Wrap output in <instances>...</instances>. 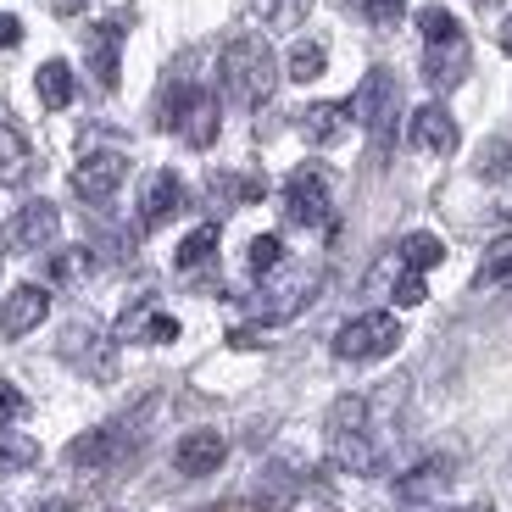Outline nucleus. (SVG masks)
<instances>
[{
  "mask_svg": "<svg viewBox=\"0 0 512 512\" xmlns=\"http://www.w3.org/2000/svg\"><path fill=\"white\" fill-rule=\"evenodd\" d=\"M273 78H279V62H273V45L262 34H234L218 56V84L234 106H262L273 95Z\"/></svg>",
  "mask_w": 512,
  "mask_h": 512,
  "instance_id": "f257e3e1",
  "label": "nucleus"
},
{
  "mask_svg": "<svg viewBox=\"0 0 512 512\" xmlns=\"http://www.w3.org/2000/svg\"><path fill=\"white\" fill-rule=\"evenodd\" d=\"M329 457L334 468H346V474H379L384 468V451L379 440H373V401L368 396H340L329 412Z\"/></svg>",
  "mask_w": 512,
  "mask_h": 512,
  "instance_id": "f03ea898",
  "label": "nucleus"
},
{
  "mask_svg": "<svg viewBox=\"0 0 512 512\" xmlns=\"http://www.w3.org/2000/svg\"><path fill=\"white\" fill-rule=\"evenodd\" d=\"M418 28H423V78H429L435 95H451L468 78V39H462L457 17L440 12V6H423Z\"/></svg>",
  "mask_w": 512,
  "mask_h": 512,
  "instance_id": "7ed1b4c3",
  "label": "nucleus"
},
{
  "mask_svg": "<svg viewBox=\"0 0 512 512\" xmlns=\"http://www.w3.org/2000/svg\"><path fill=\"white\" fill-rule=\"evenodd\" d=\"M346 112H351V123H357V128H368V134H373V145H390V128H396V112H401L396 73H384V67L362 73V84L351 90Z\"/></svg>",
  "mask_w": 512,
  "mask_h": 512,
  "instance_id": "20e7f679",
  "label": "nucleus"
},
{
  "mask_svg": "<svg viewBox=\"0 0 512 512\" xmlns=\"http://www.w3.org/2000/svg\"><path fill=\"white\" fill-rule=\"evenodd\" d=\"M284 223H295V229H334V201H329L323 167L307 162L284 179Z\"/></svg>",
  "mask_w": 512,
  "mask_h": 512,
  "instance_id": "39448f33",
  "label": "nucleus"
},
{
  "mask_svg": "<svg viewBox=\"0 0 512 512\" xmlns=\"http://www.w3.org/2000/svg\"><path fill=\"white\" fill-rule=\"evenodd\" d=\"M401 346V323L390 312H362V318L340 323L334 334V357L340 362H379Z\"/></svg>",
  "mask_w": 512,
  "mask_h": 512,
  "instance_id": "423d86ee",
  "label": "nucleus"
},
{
  "mask_svg": "<svg viewBox=\"0 0 512 512\" xmlns=\"http://www.w3.org/2000/svg\"><path fill=\"white\" fill-rule=\"evenodd\" d=\"M162 123H167V128H179V134L195 145V151H206V145L218 140V95L201 90V84H179V90L167 95Z\"/></svg>",
  "mask_w": 512,
  "mask_h": 512,
  "instance_id": "0eeeda50",
  "label": "nucleus"
},
{
  "mask_svg": "<svg viewBox=\"0 0 512 512\" xmlns=\"http://www.w3.org/2000/svg\"><path fill=\"white\" fill-rule=\"evenodd\" d=\"M123 179H128V156H123V151H90L84 162L73 167V190L84 195L90 206L112 201Z\"/></svg>",
  "mask_w": 512,
  "mask_h": 512,
  "instance_id": "6e6552de",
  "label": "nucleus"
},
{
  "mask_svg": "<svg viewBox=\"0 0 512 512\" xmlns=\"http://www.w3.org/2000/svg\"><path fill=\"white\" fill-rule=\"evenodd\" d=\"M123 17H112V23H95L84 28V56H90V73L101 90H117V73H123Z\"/></svg>",
  "mask_w": 512,
  "mask_h": 512,
  "instance_id": "1a4fd4ad",
  "label": "nucleus"
},
{
  "mask_svg": "<svg viewBox=\"0 0 512 512\" xmlns=\"http://www.w3.org/2000/svg\"><path fill=\"white\" fill-rule=\"evenodd\" d=\"M51 312V290L45 284H17L6 301H0V340H23L28 329H39Z\"/></svg>",
  "mask_w": 512,
  "mask_h": 512,
  "instance_id": "9d476101",
  "label": "nucleus"
},
{
  "mask_svg": "<svg viewBox=\"0 0 512 512\" xmlns=\"http://www.w3.org/2000/svg\"><path fill=\"white\" fill-rule=\"evenodd\" d=\"M223 457H229V440L218 435V429H190V435L173 446V468H179L184 479H206L218 474Z\"/></svg>",
  "mask_w": 512,
  "mask_h": 512,
  "instance_id": "9b49d317",
  "label": "nucleus"
},
{
  "mask_svg": "<svg viewBox=\"0 0 512 512\" xmlns=\"http://www.w3.org/2000/svg\"><path fill=\"white\" fill-rule=\"evenodd\" d=\"M56 229H62V212H56L51 201H28L23 212L6 223V245H12V251H45V245L56 240Z\"/></svg>",
  "mask_w": 512,
  "mask_h": 512,
  "instance_id": "f8f14e48",
  "label": "nucleus"
},
{
  "mask_svg": "<svg viewBox=\"0 0 512 512\" xmlns=\"http://www.w3.org/2000/svg\"><path fill=\"white\" fill-rule=\"evenodd\" d=\"M62 357H67V362H78L84 373H95V379H112V373H117L112 340H106L101 329H90V323H73V329H67Z\"/></svg>",
  "mask_w": 512,
  "mask_h": 512,
  "instance_id": "ddd939ff",
  "label": "nucleus"
},
{
  "mask_svg": "<svg viewBox=\"0 0 512 512\" xmlns=\"http://www.w3.org/2000/svg\"><path fill=\"white\" fill-rule=\"evenodd\" d=\"M173 212H184V184H179V173L156 167L151 179H145V190H140V229H145V234L162 229Z\"/></svg>",
  "mask_w": 512,
  "mask_h": 512,
  "instance_id": "4468645a",
  "label": "nucleus"
},
{
  "mask_svg": "<svg viewBox=\"0 0 512 512\" xmlns=\"http://www.w3.org/2000/svg\"><path fill=\"white\" fill-rule=\"evenodd\" d=\"M123 446H128L123 423H106V429H90V435H78L73 446H67V462H73V468H84V474H101L106 462L123 457Z\"/></svg>",
  "mask_w": 512,
  "mask_h": 512,
  "instance_id": "2eb2a0df",
  "label": "nucleus"
},
{
  "mask_svg": "<svg viewBox=\"0 0 512 512\" xmlns=\"http://www.w3.org/2000/svg\"><path fill=\"white\" fill-rule=\"evenodd\" d=\"M412 145L429 151V156H451L457 151V117H451L440 101L418 106V112H412Z\"/></svg>",
  "mask_w": 512,
  "mask_h": 512,
  "instance_id": "dca6fc26",
  "label": "nucleus"
},
{
  "mask_svg": "<svg viewBox=\"0 0 512 512\" xmlns=\"http://www.w3.org/2000/svg\"><path fill=\"white\" fill-rule=\"evenodd\" d=\"M117 340L167 346V340H179V318H167V312L151 307V301H140V307H128V312H123V323H117Z\"/></svg>",
  "mask_w": 512,
  "mask_h": 512,
  "instance_id": "f3484780",
  "label": "nucleus"
},
{
  "mask_svg": "<svg viewBox=\"0 0 512 512\" xmlns=\"http://www.w3.org/2000/svg\"><path fill=\"white\" fill-rule=\"evenodd\" d=\"M346 128H351V112H346V101H318V106H307L301 112V140L307 145H340L346 140Z\"/></svg>",
  "mask_w": 512,
  "mask_h": 512,
  "instance_id": "a211bd4d",
  "label": "nucleus"
},
{
  "mask_svg": "<svg viewBox=\"0 0 512 512\" xmlns=\"http://www.w3.org/2000/svg\"><path fill=\"white\" fill-rule=\"evenodd\" d=\"M34 156H28V140L17 134L12 123H0V184H23Z\"/></svg>",
  "mask_w": 512,
  "mask_h": 512,
  "instance_id": "6ab92c4d",
  "label": "nucleus"
},
{
  "mask_svg": "<svg viewBox=\"0 0 512 512\" xmlns=\"http://www.w3.org/2000/svg\"><path fill=\"white\" fill-rule=\"evenodd\" d=\"M218 256V223H201L195 234H184V245L173 251V268L179 273H195L201 262H212Z\"/></svg>",
  "mask_w": 512,
  "mask_h": 512,
  "instance_id": "aec40b11",
  "label": "nucleus"
},
{
  "mask_svg": "<svg viewBox=\"0 0 512 512\" xmlns=\"http://www.w3.org/2000/svg\"><path fill=\"white\" fill-rule=\"evenodd\" d=\"M34 90H39V101L51 106V112H62V106L73 101V67H67V62H45V67H39V78H34Z\"/></svg>",
  "mask_w": 512,
  "mask_h": 512,
  "instance_id": "412c9836",
  "label": "nucleus"
},
{
  "mask_svg": "<svg viewBox=\"0 0 512 512\" xmlns=\"http://www.w3.org/2000/svg\"><path fill=\"white\" fill-rule=\"evenodd\" d=\"M401 262H407V273L440 268V262H446V240H440V234H407V240H401Z\"/></svg>",
  "mask_w": 512,
  "mask_h": 512,
  "instance_id": "4be33fe9",
  "label": "nucleus"
},
{
  "mask_svg": "<svg viewBox=\"0 0 512 512\" xmlns=\"http://www.w3.org/2000/svg\"><path fill=\"white\" fill-rule=\"evenodd\" d=\"M323 67H329V51H323L318 39H295V45H290V78H295V84L323 78Z\"/></svg>",
  "mask_w": 512,
  "mask_h": 512,
  "instance_id": "5701e85b",
  "label": "nucleus"
},
{
  "mask_svg": "<svg viewBox=\"0 0 512 512\" xmlns=\"http://www.w3.org/2000/svg\"><path fill=\"white\" fill-rule=\"evenodd\" d=\"M34 462H39V440L0 429V474H23V468H34Z\"/></svg>",
  "mask_w": 512,
  "mask_h": 512,
  "instance_id": "b1692460",
  "label": "nucleus"
},
{
  "mask_svg": "<svg viewBox=\"0 0 512 512\" xmlns=\"http://www.w3.org/2000/svg\"><path fill=\"white\" fill-rule=\"evenodd\" d=\"M474 173H479L485 184L512 179V145H507V140H485V145H479V156H474Z\"/></svg>",
  "mask_w": 512,
  "mask_h": 512,
  "instance_id": "393cba45",
  "label": "nucleus"
},
{
  "mask_svg": "<svg viewBox=\"0 0 512 512\" xmlns=\"http://www.w3.org/2000/svg\"><path fill=\"white\" fill-rule=\"evenodd\" d=\"M479 284H485V290H507L512 284V240H496L485 251V262H479Z\"/></svg>",
  "mask_w": 512,
  "mask_h": 512,
  "instance_id": "a878e982",
  "label": "nucleus"
},
{
  "mask_svg": "<svg viewBox=\"0 0 512 512\" xmlns=\"http://www.w3.org/2000/svg\"><path fill=\"white\" fill-rule=\"evenodd\" d=\"M95 268V256L84 251V245H73V251H56L51 262H45V273H51V284H78L84 273Z\"/></svg>",
  "mask_w": 512,
  "mask_h": 512,
  "instance_id": "bb28decb",
  "label": "nucleus"
},
{
  "mask_svg": "<svg viewBox=\"0 0 512 512\" xmlns=\"http://www.w3.org/2000/svg\"><path fill=\"white\" fill-rule=\"evenodd\" d=\"M279 262H284V240H279V234H256L251 251H245V268H251L256 279H268Z\"/></svg>",
  "mask_w": 512,
  "mask_h": 512,
  "instance_id": "cd10ccee",
  "label": "nucleus"
},
{
  "mask_svg": "<svg viewBox=\"0 0 512 512\" xmlns=\"http://www.w3.org/2000/svg\"><path fill=\"white\" fill-rule=\"evenodd\" d=\"M256 12H262V23L273 28H301L312 12V0H256Z\"/></svg>",
  "mask_w": 512,
  "mask_h": 512,
  "instance_id": "c85d7f7f",
  "label": "nucleus"
},
{
  "mask_svg": "<svg viewBox=\"0 0 512 512\" xmlns=\"http://www.w3.org/2000/svg\"><path fill=\"white\" fill-rule=\"evenodd\" d=\"M351 6H357L373 28H396L401 12H407V0H351Z\"/></svg>",
  "mask_w": 512,
  "mask_h": 512,
  "instance_id": "c756f323",
  "label": "nucleus"
},
{
  "mask_svg": "<svg viewBox=\"0 0 512 512\" xmlns=\"http://www.w3.org/2000/svg\"><path fill=\"white\" fill-rule=\"evenodd\" d=\"M23 412H28L23 390H12V384H0V429H6L12 418H23Z\"/></svg>",
  "mask_w": 512,
  "mask_h": 512,
  "instance_id": "7c9ffc66",
  "label": "nucleus"
},
{
  "mask_svg": "<svg viewBox=\"0 0 512 512\" xmlns=\"http://www.w3.org/2000/svg\"><path fill=\"white\" fill-rule=\"evenodd\" d=\"M423 295H429V290H423V279H418V273H407V279L396 284V307H423Z\"/></svg>",
  "mask_w": 512,
  "mask_h": 512,
  "instance_id": "2f4dec72",
  "label": "nucleus"
},
{
  "mask_svg": "<svg viewBox=\"0 0 512 512\" xmlns=\"http://www.w3.org/2000/svg\"><path fill=\"white\" fill-rule=\"evenodd\" d=\"M0 45L12 51V45H23V23H17L12 12H0Z\"/></svg>",
  "mask_w": 512,
  "mask_h": 512,
  "instance_id": "473e14b6",
  "label": "nucleus"
},
{
  "mask_svg": "<svg viewBox=\"0 0 512 512\" xmlns=\"http://www.w3.org/2000/svg\"><path fill=\"white\" fill-rule=\"evenodd\" d=\"M78 6H84V0H51V12H56V17H73Z\"/></svg>",
  "mask_w": 512,
  "mask_h": 512,
  "instance_id": "72a5a7b5",
  "label": "nucleus"
},
{
  "mask_svg": "<svg viewBox=\"0 0 512 512\" xmlns=\"http://www.w3.org/2000/svg\"><path fill=\"white\" fill-rule=\"evenodd\" d=\"M496 45H501V51H507V56H512V17H507V23H501V34H496Z\"/></svg>",
  "mask_w": 512,
  "mask_h": 512,
  "instance_id": "f704fd0d",
  "label": "nucleus"
},
{
  "mask_svg": "<svg viewBox=\"0 0 512 512\" xmlns=\"http://www.w3.org/2000/svg\"><path fill=\"white\" fill-rule=\"evenodd\" d=\"M34 512H78L73 501H45V507H34Z\"/></svg>",
  "mask_w": 512,
  "mask_h": 512,
  "instance_id": "c9c22d12",
  "label": "nucleus"
},
{
  "mask_svg": "<svg viewBox=\"0 0 512 512\" xmlns=\"http://www.w3.org/2000/svg\"><path fill=\"white\" fill-rule=\"evenodd\" d=\"M474 6H490V0H474Z\"/></svg>",
  "mask_w": 512,
  "mask_h": 512,
  "instance_id": "e433bc0d",
  "label": "nucleus"
},
{
  "mask_svg": "<svg viewBox=\"0 0 512 512\" xmlns=\"http://www.w3.org/2000/svg\"><path fill=\"white\" fill-rule=\"evenodd\" d=\"M507 212H512V206H507Z\"/></svg>",
  "mask_w": 512,
  "mask_h": 512,
  "instance_id": "4c0bfd02",
  "label": "nucleus"
}]
</instances>
